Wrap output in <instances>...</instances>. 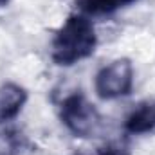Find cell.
Here are the masks:
<instances>
[{
	"mask_svg": "<svg viewBox=\"0 0 155 155\" xmlns=\"http://www.w3.org/2000/svg\"><path fill=\"white\" fill-rule=\"evenodd\" d=\"M61 121L76 137H90L101 126V117L96 107L83 94H71L63 99Z\"/></svg>",
	"mask_w": 155,
	"mask_h": 155,
	"instance_id": "obj_2",
	"label": "cell"
},
{
	"mask_svg": "<svg viewBox=\"0 0 155 155\" xmlns=\"http://www.w3.org/2000/svg\"><path fill=\"white\" fill-rule=\"evenodd\" d=\"M7 4V0H0V5H5Z\"/></svg>",
	"mask_w": 155,
	"mask_h": 155,
	"instance_id": "obj_8",
	"label": "cell"
},
{
	"mask_svg": "<svg viewBox=\"0 0 155 155\" xmlns=\"http://www.w3.org/2000/svg\"><path fill=\"white\" fill-rule=\"evenodd\" d=\"M27 101V92L15 83H5L0 87V121H11L20 114Z\"/></svg>",
	"mask_w": 155,
	"mask_h": 155,
	"instance_id": "obj_4",
	"label": "cell"
},
{
	"mask_svg": "<svg viewBox=\"0 0 155 155\" xmlns=\"http://www.w3.org/2000/svg\"><path fill=\"white\" fill-rule=\"evenodd\" d=\"M124 130L134 135L155 132V103H144L124 121Z\"/></svg>",
	"mask_w": 155,
	"mask_h": 155,
	"instance_id": "obj_5",
	"label": "cell"
},
{
	"mask_svg": "<svg viewBox=\"0 0 155 155\" xmlns=\"http://www.w3.org/2000/svg\"><path fill=\"white\" fill-rule=\"evenodd\" d=\"M132 2H135V0H78L79 7L90 15H107V13H112Z\"/></svg>",
	"mask_w": 155,
	"mask_h": 155,
	"instance_id": "obj_6",
	"label": "cell"
},
{
	"mask_svg": "<svg viewBox=\"0 0 155 155\" xmlns=\"http://www.w3.org/2000/svg\"><path fill=\"white\" fill-rule=\"evenodd\" d=\"M96 155H128V150L123 148V146H108L105 150H101L99 153Z\"/></svg>",
	"mask_w": 155,
	"mask_h": 155,
	"instance_id": "obj_7",
	"label": "cell"
},
{
	"mask_svg": "<svg viewBox=\"0 0 155 155\" xmlns=\"http://www.w3.org/2000/svg\"><path fill=\"white\" fill-rule=\"evenodd\" d=\"M96 29L92 22L81 15H72L58 29L52 40V61L56 65H74L96 51Z\"/></svg>",
	"mask_w": 155,
	"mask_h": 155,
	"instance_id": "obj_1",
	"label": "cell"
},
{
	"mask_svg": "<svg viewBox=\"0 0 155 155\" xmlns=\"http://www.w3.org/2000/svg\"><path fill=\"white\" fill-rule=\"evenodd\" d=\"M134 85V67L130 60L119 58L105 65L96 76V92L101 99H117L128 96Z\"/></svg>",
	"mask_w": 155,
	"mask_h": 155,
	"instance_id": "obj_3",
	"label": "cell"
}]
</instances>
